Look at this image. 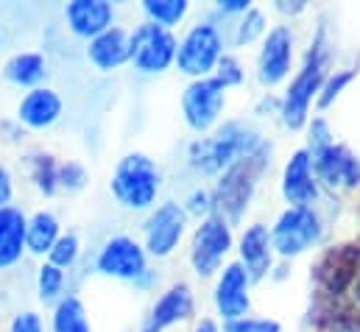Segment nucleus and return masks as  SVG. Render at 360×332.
Returning a JSON list of instances; mask_svg holds the SVG:
<instances>
[{
  "mask_svg": "<svg viewBox=\"0 0 360 332\" xmlns=\"http://www.w3.org/2000/svg\"><path fill=\"white\" fill-rule=\"evenodd\" d=\"M240 257H243V262H246V268H249V274L255 276V279H260L266 271H269L271 265V246H269V232H266V226H252V229H246V235H243V241H240Z\"/></svg>",
  "mask_w": 360,
  "mask_h": 332,
  "instance_id": "5701e85b",
  "label": "nucleus"
},
{
  "mask_svg": "<svg viewBox=\"0 0 360 332\" xmlns=\"http://www.w3.org/2000/svg\"><path fill=\"white\" fill-rule=\"evenodd\" d=\"M181 232H184V210L179 204L168 201L146 224V249L154 257H168L176 249Z\"/></svg>",
  "mask_w": 360,
  "mask_h": 332,
  "instance_id": "ddd939ff",
  "label": "nucleus"
},
{
  "mask_svg": "<svg viewBox=\"0 0 360 332\" xmlns=\"http://www.w3.org/2000/svg\"><path fill=\"white\" fill-rule=\"evenodd\" d=\"M310 154L307 151H296L290 157V162L285 165V176H282V196L293 204V207H307L316 201L319 190H316V179L310 170Z\"/></svg>",
  "mask_w": 360,
  "mask_h": 332,
  "instance_id": "6ab92c4d",
  "label": "nucleus"
},
{
  "mask_svg": "<svg viewBox=\"0 0 360 332\" xmlns=\"http://www.w3.org/2000/svg\"><path fill=\"white\" fill-rule=\"evenodd\" d=\"M355 299L360 302V274H358V282H355Z\"/></svg>",
  "mask_w": 360,
  "mask_h": 332,
  "instance_id": "ea45409f",
  "label": "nucleus"
},
{
  "mask_svg": "<svg viewBox=\"0 0 360 332\" xmlns=\"http://www.w3.org/2000/svg\"><path fill=\"white\" fill-rule=\"evenodd\" d=\"M59 241V221L56 215L39 210L25 221V249L31 254H48Z\"/></svg>",
  "mask_w": 360,
  "mask_h": 332,
  "instance_id": "b1692460",
  "label": "nucleus"
},
{
  "mask_svg": "<svg viewBox=\"0 0 360 332\" xmlns=\"http://www.w3.org/2000/svg\"><path fill=\"white\" fill-rule=\"evenodd\" d=\"M11 196H14V179H11V170L0 162V207H8V204H11Z\"/></svg>",
  "mask_w": 360,
  "mask_h": 332,
  "instance_id": "c9c22d12",
  "label": "nucleus"
},
{
  "mask_svg": "<svg viewBox=\"0 0 360 332\" xmlns=\"http://www.w3.org/2000/svg\"><path fill=\"white\" fill-rule=\"evenodd\" d=\"M51 327H53V332H92L82 299H76V296L59 299V305L53 310V324Z\"/></svg>",
  "mask_w": 360,
  "mask_h": 332,
  "instance_id": "393cba45",
  "label": "nucleus"
},
{
  "mask_svg": "<svg viewBox=\"0 0 360 332\" xmlns=\"http://www.w3.org/2000/svg\"><path fill=\"white\" fill-rule=\"evenodd\" d=\"M215 79L224 84V87L243 82V70H240L238 59H232V56H221V59H218V76H215Z\"/></svg>",
  "mask_w": 360,
  "mask_h": 332,
  "instance_id": "72a5a7b5",
  "label": "nucleus"
},
{
  "mask_svg": "<svg viewBox=\"0 0 360 332\" xmlns=\"http://www.w3.org/2000/svg\"><path fill=\"white\" fill-rule=\"evenodd\" d=\"M65 20L68 28L82 37V39H95L106 28H112L115 20V6L106 0H73L65 6Z\"/></svg>",
  "mask_w": 360,
  "mask_h": 332,
  "instance_id": "4468645a",
  "label": "nucleus"
},
{
  "mask_svg": "<svg viewBox=\"0 0 360 332\" xmlns=\"http://www.w3.org/2000/svg\"><path fill=\"white\" fill-rule=\"evenodd\" d=\"M79 257V238L76 235H59V241L53 243V249L48 251V262L56 268H70Z\"/></svg>",
  "mask_w": 360,
  "mask_h": 332,
  "instance_id": "c85d7f7f",
  "label": "nucleus"
},
{
  "mask_svg": "<svg viewBox=\"0 0 360 332\" xmlns=\"http://www.w3.org/2000/svg\"><path fill=\"white\" fill-rule=\"evenodd\" d=\"M193 313V296H190V288L187 285H174L151 310V319L146 324L143 332H162L165 327L184 321L187 316Z\"/></svg>",
  "mask_w": 360,
  "mask_h": 332,
  "instance_id": "412c9836",
  "label": "nucleus"
},
{
  "mask_svg": "<svg viewBox=\"0 0 360 332\" xmlns=\"http://www.w3.org/2000/svg\"><path fill=\"white\" fill-rule=\"evenodd\" d=\"M352 79H355V73H352V70H341V73H335L327 84H321V89H319V92H321V95H319V106H321V109H327V106L341 95V89L352 82Z\"/></svg>",
  "mask_w": 360,
  "mask_h": 332,
  "instance_id": "c756f323",
  "label": "nucleus"
},
{
  "mask_svg": "<svg viewBox=\"0 0 360 332\" xmlns=\"http://www.w3.org/2000/svg\"><path fill=\"white\" fill-rule=\"evenodd\" d=\"M263 28H266V17H263V11L252 8V11L246 14V20L240 23V28H238V42H240V45L252 42L255 37H260V34H263Z\"/></svg>",
  "mask_w": 360,
  "mask_h": 332,
  "instance_id": "7c9ffc66",
  "label": "nucleus"
},
{
  "mask_svg": "<svg viewBox=\"0 0 360 332\" xmlns=\"http://www.w3.org/2000/svg\"><path fill=\"white\" fill-rule=\"evenodd\" d=\"M232 249V232H229V224L226 218L221 215H210L193 235V251H190V260H193V268L198 276H210L224 254Z\"/></svg>",
  "mask_w": 360,
  "mask_h": 332,
  "instance_id": "6e6552de",
  "label": "nucleus"
},
{
  "mask_svg": "<svg viewBox=\"0 0 360 332\" xmlns=\"http://www.w3.org/2000/svg\"><path fill=\"white\" fill-rule=\"evenodd\" d=\"M28 167H31V181L37 184V190L45 196H53L59 187V165L53 162V157L51 154H31Z\"/></svg>",
  "mask_w": 360,
  "mask_h": 332,
  "instance_id": "a878e982",
  "label": "nucleus"
},
{
  "mask_svg": "<svg viewBox=\"0 0 360 332\" xmlns=\"http://www.w3.org/2000/svg\"><path fill=\"white\" fill-rule=\"evenodd\" d=\"M221 8L224 11H249V3L246 0H224Z\"/></svg>",
  "mask_w": 360,
  "mask_h": 332,
  "instance_id": "e433bc0d",
  "label": "nucleus"
},
{
  "mask_svg": "<svg viewBox=\"0 0 360 332\" xmlns=\"http://www.w3.org/2000/svg\"><path fill=\"white\" fill-rule=\"evenodd\" d=\"M321 84H324V45H321V37H319V42L313 45L304 68L299 70V76L293 79L285 101H282V120H285V126L299 129L307 120V106H310L313 95L321 89Z\"/></svg>",
  "mask_w": 360,
  "mask_h": 332,
  "instance_id": "20e7f679",
  "label": "nucleus"
},
{
  "mask_svg": "<svg viewBox=\"0 0 360 332\" xmlns=\"http://www.w3.org/2000/svg\"><path fill=\"white\" fill-rule=\"evenodd\" d=\"M224 89L226 87L218 79H198L184 89L181 109H184V120L190 129L207 132L218 120V115L224 109Z\"/></svg>",
  "mask_w": 360,
  "mask_h": 332,
  "instance_id": "1a4fd4ad",
  "label": "nucleus"
},
{
  "mask_svg": "<svg viewBox=\"0 0 360 332\" xmlns=\"http://www.w3.org/2000/svg\"><path fill=\"white\" fill-rule=\"evenodd\" d=\"M62 290H65V271L51 265V262H45L39 268V274H37V293H39V299L45 305H51V302H56L62 296Z\"/></svg>",
  "mask_w": 360,
  "mask_h": 332,
  "instance_id": "cd10ccee",
  "label": "nucleus"
},
{
  "mask_svg": "<svg viewBox=\"0 0 360 332\" xmlns=\"http://www.w3.org/2000/svg\"><path fill=\"white\" fill-rule=\"evenodd\" d=\"M221 59V34L212 25H195L176 45V65L181 73L204 79Z\"/></svg>",
  "mask_w": 360,
  "mask_h": 332,
  "instance_id": "0eeeda50",
  "label": "nucleus"
},
{
  "mask_svg": "<svg viewBox=\"0 0 360 332\" xmlns=\"http://www.w3.org/2000/svg\"><path fill=\"white\" fill-rule=\"evenodd\" d=\"M321 238V221L310 207L288 210L274 226V249L282 257H296Z\"/></svg>",
  "mask_w": 360,
  "mask_h": 332,
  "instance_id": "39448f33",
  "label": "nucleus"
},
{
  "mask_svg": "<svg viewBox=\"0 0 360 332\" xmlns=\"http://www.w3.org/2000/svg\"><path fill=\"white\" fill-rule=\"evenodd\" d=\"M226 332H279V324L271 319H238L226 321Z\"/></svg>",
  "mask_w": 360,
  "mask_h": 332,
  "instance_id": "473e14b6",
  "label": "nucleus"
},
{
  "mask_svg": "<svg viewBox=\"0 0 360 332\" xmlns=\"http://www.w3.org/2000/svg\"><path fill=\"white\" fill-rule=\"evenodd\" d=\"M260 146L263 143H260L257 132H252L243 123H229L215 137L193 143L190 162H193L195 170H201V173H218V170H224L226 165H235L238 160L255 154Z\"/></svg>",
  "mask_w": 360,
  "mask_h": 332,
  "instance_id": "f257e3e1",
  "label": "nucleus"
},
{
  "mask_svg": "<svg viewBox=\"0 0 360 332\" xmlns=\"http://www.w3.org/2000/svg\"><path fill=\"white\" fill-rule=\"evenodd\" d=\"M143 11L151 17L154 25L168 31V25H176L181 17L187 14V3L184 0H146Z\"/></svg>",
  "mask_w": 360,
  "mask_h": 332,
  "instance_id": "bb28decb",
  "label": "nucleus"
},
{
  "mask_svg": "<svg viewBox=\"0 0 360 332\" xmlns=\"http://www.w3.org/2000/svg\"><path fill=\"white\" fill-rule=\"evenodd\" d=\"M266 165H269V148L266 146H260L255 154L229 165V170L224 173V179L218 181V190H215V204L221 210V218L226 215L229 221H238L243 215Z\"/></svg>",
  "mask_w": 360,
  "mask_h": 332,
  "instance_id": "7ed1b4c3",
  "label": "nucleus"
},
{
  "mask_svg": "<svg viewBox=\"0 0 360 332\" xmlns=\"http://www.w3.org/2000/svg\"><path fill=\"white\" fill-rule=\"evenodd\" d=\"M176 59V39L154 25L146 23L131 34V62L140 73H162Z\"/></svg>",
  "mask_w": 360,
  "mask_h": 332,
  "instance_id": "423d86ee",
  "label": "nucleus"
},
{
  "mask_svg": "<svg viewBox=\"0 0 360 332\" xmlns=\"http://www.w3.org/2000/svg\"><path fill=\"white\" fill-rule=\"evenodd\" d=\"M290 59H293V37L288 28H274L263 45V53H260V82L274 87L279 84L288 70H290Z\"/></svg>",
  "mask_w": 360,
  "mask_h": 332,
  "instance_id": "a211bd4d",
  "label": "nucleus"
},
{
  "mask_svg": "<svg viewBox=\"0 0 360 332\" xmlns=\"http://www.w3.org/2000/svg\"><path fill=\"white\" fill-rule=\"evenodd\" d=\"M48 73V65H45V56L42 53H34V51H25V53H14L6 68H3V76L6 82L17 84V87H34L45 79Z\"/></svg>",
  "mask_w": 360,
  "mask_h": 332,
  "instance_id": "4be33fe9",
  "label": "nucleus"
},
{
  "mask_svg": "<svg viewBox=\"0 0 360 332\" xmlns=\"http://www.w3.org/2000/svg\"><path fill=\"white\" fill-rule=\"evenodd\" d=\"M87 56L90 62L109 73V70H117L120 65L131 62V34H126L123 28H106L101 37L90 39V48H87Z\"/></svg>",
  "mask_w": 360,
  "mask_h": 332,
  "instance_id": "f3484780",
  "label": "nucleus"
},
{
  "mask_svg": "<svg viewBox=\"0 0 360 332\" xmlns=\"http://www.w3.org/2000/svg\"><path fill=\"white\" fill-rule=\"evenodd\" d=\"M360 274V246L355 243H344V246H335L330 249L316 265V279L319 285L333 293V296H341Z\"/></svg>",
  "mask_w": 360,
  "mask_h": 332,
  "instance_id": "9d476101",
  "label": "nucleus"
},
{
  "mask_svg": "<svg viewBox=\"0 0 360 332\" xmlns=\"http://www.w3.org/2000/svg\"><path fill=\"white\" fill-rule=\"evenodd\" d=\"M8 332H45V327L37 313H20V316H14Z\"/></svg>",
  "mask_w": 360,
  "mask_h": 332,
  "instance_id": "f704fd0d",
  "label": "nucleus"
},
{
  "mask_svg": "<svg viewBox=\"0 0 360 332\" xmlns=\"http://www.w3.org/2000/svg\"><path fill=\"white\" fill-rule=\"evenodd\" d=\"M98 271L115 279H137L146 274V251L137 241L117 235L103 243V249L95 260Z\"/></svg>",
  "mask_w": 360,
  "mask_h": 332,
  "instance_id": "9b49d317",
  "label": "nucleus"
},
{
  "mask_svg": "<svg viewBox=\"0 0 360 332\" xmlns=\"http://www.w3.org/2000/svg\"><path fill=\"white\" fill-rule=\"evenodd\" d=\"M84 181H87V170L79 165V162L59 165V187H65V190H82Z\"/></svg>",
  "mask_w": 360,
  "mask_h": 332,
  "instance_id": "2f4dec72",
  "label": "nucleus"
},
{
  "mask_svg": "<svg viewBox=\"0 0 360 332\" xmlns=\"http://www.w3.org/2000/svg\"><path fill=\"white\" fill-rule=\"evenodd\" d=\"M195 332H218V327H215L212 321H201V324H198V330H195Z\"/></svg>",
  "mask_w": 360,
  "mask_h": 332,
  "instance_id": "58836bf2",
  "label": "nucleus"
},
{
  "mask_svg": "<svg viewBox=\"0 0 360 332\" xmlns=\"http://www.w3.org/2000/svg\"><path fill=\"white\" fill-rule=\"evenodd\" d=\"M190 207H193L195 212L207 210V207H210V204H207V196H204V193H195V196H193V204H190Z\"/></svg>",
  "mask_w": 360,
  "mask_h": 332,
  "instance_id": "4c0bfd02",
  "label": "nucleus"
},
{
  "mask_svg": "<svg viewBox=\"0 0 360 332\" xmlns=\"http://www.w3.org/2000/svg\"><path fill=\"white\" fill-rule=\"evenodd\" d=\"M313 167L319 173V179L327 187H358L360 184V162L358 157L344 148V146H324L319 151H313Z\"/></svg>",
  "mask_w": 360,
  "mask_h": 332,
  "instance_id": "f8f14e48",
  "label": "nucleus"
},
{
  "mask_svg": "<svg viewBox=\"0 0 360 332\" xmlns=\"http://www.w3.org/2000/svg\"><path fill=\"white\" fill-rule=\"evenodd\" d=\"M215 305L226 321L246 319L249 313V274L243 265H229L215 288Z\"/></svg>",
  "mask_w": 360,
  "mask_h": 332,
  "instance_id": "2eb2a0df",
  "label": "nucleus"
},
{
  "mask_svg": "<svg viewBox=\"0 0 360 332\" xmlns=\"http://www.w3.org/2000/svg\"><path fill=\"white\" fill-rule=\"evenodd\" d=\"M25 221L17 207H0V271L20 262L25 251Z\"/></svg>",
  "mask_w": 360,
  "mask_h": 332,
  "instance_id": "aec40b11",
  "label": "nucleus"
},
{
  "mask_svg": "<svg viewBox=\"0 0 360 332\" xmlns=\"http://www.w3.org/2000/svg\"><path fill=\"white\" fill-rule=\"evenodd\" d=\"M62 98L56 89L51 87H37L31 92H25V98L17 106V120L28 129H51L59 117H62Z\"/></svg>",
  "mask_w": 360,
  "mask_h": 332,
  "instance_id": "dca6fc26",
  "label": "nucleus"
},
{
  "mask_svg": "<svg viewBox=\"0 0 360 332\" xmlns=\"http://www.w3.org/2000/svg\"><path fill=\"white\" fill-rule=\"evenodd\" d=\"M109 187L126 210H148L160 193V167L146 154H126L115 167Z\"/></svg>",
  "mask_w": 360,
  "mask_h": 332,
  "instance_id": "f03ea898",
  "label": "nucleus"
}]
</instances>
